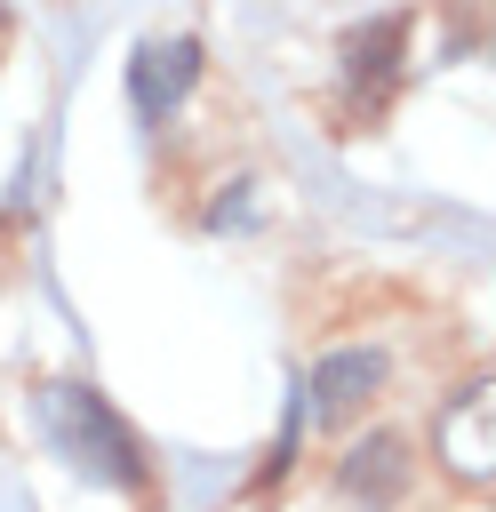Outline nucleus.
Returning <instances> with one entry per match:
<instances>
[{"mask_svg":"<svg viewBox=\"0 0 496 512\" xmlns=\"http://www.w3.org/2000/svg\"><path fill=\"white\" fill-rule=\"evenodd\" d=\"M48 416H56V440H64L96 480H112V488H144V448H136L128 416H120L104 392H88V384H56V392H48Z\"/></svg>","mask_w":496,"mask_h":512,"instance_id":"nucleus-1","label":"nucleus"},{"mask_svg":"<svg viewBox=\"0 0 496 512\" xmlns=\"http://www.w3.org/2000/svg\"><path fill=\"white\" fill-rule=\"evenodd\" d=\"M408 488H416V440H408L400 424H376V432L344 440V456H336V496H344L352 512H400Z\"/></svg>","mask_w":496,"mask_h":512,"instance_id":"nucleus-2","label":"nucleus"},{"mask_svg":"<svg viewBox=\"0 0 496 512\" xmlns=\"http://www.w3.org/2000/svg\"><path fill=\"white\" fill-rule=\"evenodd\" d=\"M200 80V40L192 32H176V40H144L136 48V64H128V96H136V120L144 128H160L176 104H184V88Z\"/></svg>","mask_w":496,"mask_h":512,"instance_id":"nucleus-3","label":"nucleus"},{"mask_svg":"<svg viewBox=\"0 0 496 512\" xmlns=\"http://www.w3.org/2000/svg\"><path fill=\"white\" fill-rule=\"evenodd\" d=\"M384 376H392V360H384L376 344H344V352H328V360L312 368V408H320V424H352V416L384 392Z\"/></svg>","mask_w":496,"mask_h":512,"instance_id":"nucleus-4","label":"nucleus"},{"mask_svg":"<svg viewBox=\"0 0 496 512\" xmlns=\"http://www.w3.org/2000/svg\"><path fill=\"white\" fill-rule=\"evenodd\" d=\"M488 424H496V408H488V384H464L448 408H440V432H432V456L464 480V488H480L488 480Z\"/></svg>","mask_w":496,"mask_h":512,"instance_id":"nucleus-5","label":"nucleus"},{"mask_svg":"<svg viewBox=\"0 0 496 512\" xmlns=\"http://www.w3.org/2000/svg\"><path fill=\"white\" fill-rule=\"evenodd\" d=\"M400 40H408V16H376V24L344 32V72L368 80V88H384L400 72Z\"/></svg>","mask_w":496,"mask_h":512,"instance_id":"nucleus-6","label":"nucleus"}]
</instances>
